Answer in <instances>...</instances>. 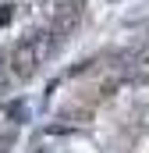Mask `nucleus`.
Instances as JSON below:
<instances>
[{
    "label": "nucleus",
    "instance_id": "nucleus-1",
    "mask_svg": "<svg viewBox=\"0 0 149 153\" xmlns=\"http://www.w3.org/2000/svg\"><path fill=\"white\" fill-rule=\"evenodd\" d=\"M57 46H60V36H57L53 29H46V32H29V36L11 50V71L18 78H32L36 68L57 50Z\"/></svg>",
    "mask_w": 149,
    "mask_h": 153
}]
</instances>
